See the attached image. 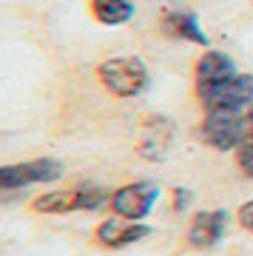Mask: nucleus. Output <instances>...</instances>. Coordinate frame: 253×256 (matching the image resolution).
<instances>
[{
    "mask_svg": "<svg viewBox=\"0 0 253 256\" xmlns=\"http://www.w3.org/2000/svg\"><path fill=\"white\" fill-rule=\"evenodd\" d=\"M97 80L111 97H117V100H134V97H140L148 88L151 72H148L142 57L120 54V57H108V60H102L97 66Z\"/></svg>",
    "mask_w": 253,
    "mask_h": 256,
    "instance_id": "nucleus-1",
    "label": "nucleus"
},
{
    "mask_svg": "<svg viewBox=\"0 0 253 256\" xmlns=\"http://www.w3.org/2000/svg\"><path fill=\"white\" fill-rule=\"evenodd\" d=\"M108 191H102L100 185H74L63 191H48L34 196L32 210L37 214H52V216H63V214H77V210H100L108 205Z\"/></svg>",
    "mask_w": 253,
    "mask_h": 256,
    "instance_id": "nucleus-2",
    "label": "nucleus"
},
{
    "mask_svg": "<svg viewBox=\"0 0 253 256\" xmlns=\"http://www.w3.org/2000/svg\"><path fill=\"white\" fill-rule=\"evenodd\" d=\"M248 131V108H216L205 111L199 122V140L216 151H236Z\"/></svg>",
    "mask_w": 253,
    "mask_h": 256,
    "instance_id": "nucleus-3",
    "label": "nucleus"
},
{
    "mask_svg": "<svg viewBox=\"0 0 253 256\" xmlns=\"http://www.w3.org/2000/svg\"><path fill=\"white\" fill-rule=\"evenodd\" d=\"M156 200H160V185L156 182H148V180H142V182H126L111 191L108 208L120 220L142 222L151 216Z\"/></svg>",
    "mask_w": 253,
    "mask_h": 256,
    "instance_id": "nucleus-4",
    "label": "nucleus"
},
{
    "mask_svg": "<svg viewBox=\"0 0 253 256\" xmlns=\"http://www.w3.org/2000/svg\"><path fill=\"white\" fill-rule=\"evenodd\" d=\"M63 176V162L52 156H37L26 162L0 165V191H23L28 185H48Z\"/></svg>",
    "mask_w": 253,
    "mask_h": 256,
    "instance_id": "nucleus-5",
    "label": "nucleus"
},
{
    "mask_svg": "<svg viewBox=\"0 0 253 256\" xmlns=\"http://www.w3.org/2000/svg\"><path fill=\"white\" fill-rule=\"evenodd\" d=\"M236 74H239L236 72V63L225 52L208 48L196 60V66H194V94H196V100H205L210 92H216L219 86L234 80Z\"/></svg>",
    "mask_w": 253,
    "mask_h": 256,
    "instance_id": "nucleus-6",
    "label": "nucleus"
},
{
    "mask_svg": "<svg viewBox=\"0 0 253 256\" xmlns=\"http://www.w3.org/2000/svg\"><path fill=\"white\" fill-rule=\"evenodd\" d=\"M154 234L151 225L145 222H131V220H120V216H111V220H102L94 228V242L106 250H122V248H131L136 242H142Z\"/></svg>",
    "mask_w": 253,
    "mask_h": 256,
    "instance_id": "nucleus-7",
    "label": "nucleus"
},
{
    "mask_svg": "<svg viewBox=\"0 0 253 256\" xmlns=\"http://www.w3.org/2000/svg\"><path fill=\"white\" fill-rule=\"evenodd\" d=\"M228 220H230V216H228V210H225V208L199 210L196 216L190 220L185 239L190 242V248H196V250H208V248L219 245V239L225 236Z\"/></svg>",
    "mask_w": 253,
    "mask_h": 256,
    "instance_id": "nucleus-8",
    "label": "nucleus"
},
{
    "mask_svg": "<svg viewBox=\"0 0 253 256\" xmlns=\"http://www.w3.org/2000/svg\"><path fill=\"white\" fill-rule=\"evenodd\" d=\"M202 102L205 111L216 108H250L253 106V74H236L234 80H228L225 86H219L216 92H210Z\"/></svg>",
    "mask_w": 253,
    "mask_h": 256,
    "instance_id": "nucleus-9",
    "label": "nucleus"
},
{
    "mask_svg": "<svg viewBox=\"0 0 253 256\" xmlns=\"http://www.w3.org/2000/svg\"><path fill=\"white\" fill-rule=\"evenodd\" d=\"M171 137H174V126L168 117H151L145 120L142 126V137L136 142V151L145 160H165L168 148H171Z\"/></svg>",
    "mask_w": 253,
    "mask_h": 256,
    "instance_id": "nucleus-10",
    "label": "nucleus"
},
{
    "mask_svg": "<svg viewBox=\"0 0 253 256\" xmlns=\"http://www.w3.org/2000/svg\"><path fill=\"white\" fill-rule=\"evenodd\" d=\"M162 32L174 40H188L196 46H208V34L202 32L199 20L188 9H168L162 14Z\"/></svg>",
    "mask_w": 253,
    "mask_h": 256,
    "instance_id": "nucleus-11",
    "label": "nucleus"
},
{
    "mask_svg": "<svg viewBox=\"0 0 253 256\" xmlns=\"http://www.w3.org/2000/svg\"><path fill=\"white\" fill-rule=\"evenodd\" d=\"M91 18L102 26H126L134 18V3L131 0H88Z\"/></svg>",
    "mask_w": 253,
    "mask_h": 256,
    "instance_id": "nucleus-12",
    "label": "nucleus"
},
{
    "mask_svg": "<svg viewBox=\"0 0 253 256\" xmlns=\"http://www.w3.org/2000/svg\"><path fill=\"white\" fill-rule=\"evenodd\" d=\"M236 154V165L248 180H253V106L248 108V131H244V140L239 142Z\"/></svg>",
    "mask_w": 253,
    "mask_h": 256,
    "instance_id": "nucleus-13",
    "label": "nucleus"
},
{
    "mask_svg": "<svg viewBox=\"0 0 253 256\" xmlns=\"http://www.w3.org/2000/svg\"><path fill=\"white\" fill-rule=\"evenodd\" d=\"M236 222H239L248 234H253V200H248V202L239 205V210H236Z\"/></svg>",
    "mask_w": 253,
    "mask_h": 256,
    "instance_id": "nucleus-14",
    "label": "nucleus"
},
{
    "mask_svg": "<svg viewBox=\"0 0 253 256\" xmlns=\"http://www.w3.org/2000/svg\"><path fill=\"white\" fill-rule=\"evenodd\" d=\"M190 200H194V194L188 188H174V208L176 210H185L190 205Z\"/></svg>",
    "mask_w": 253,
    "mask_h": 256,
    "instance_id": "nucleus-15",
    "label": "nucleus"
}]
</instances>
